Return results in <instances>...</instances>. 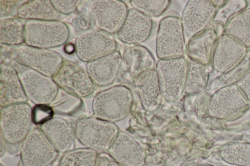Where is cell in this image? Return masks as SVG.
<instances>
[{
  "label": "cell",
  "instance_id": "31",
  "mask_svg": "<svg viewBox=\"0 0 250 166\" xmlns=\"http://www.w3.org/2000/svg\"><path fill=\"white\" fill-rule=\"evenodd\" d=\"M247 5L246 0L228 1L216 12L213 21L225 25L232 17L246 9Z\"/></svg>",
  "mask_w": 250,
  "mask_h": 166
},
{
  "label": "cell",
  "instance_id": "17",
  "mask_svg": "<svg viewBox=\"0 0 250 166\" xmlns=\"http://www.w3.org/2000/svg\"><path fill=\"white\" fill-rule=\"evenodd\" d=\"M39 128L59 153L74 148L76 138L75 129L66 119L53 117Z\"/></svg>",
  "mask_w": 250,
  "mask_h": 166
},
{
  "label": "cell",
  "instance_id": "22",
  "mask_svg": "<svg viewBox=\"0 0 250 166\" xmlns=\"http://www.w3.org/2000/svg\"><path fill=\"white\" fill-rule=\"evenodd\" d=\"M108 152L117 163L126 166H141L144 163V152L134 141L129 140L122 143L116 136Z\"/></svg>",
  "mask_w": 250,
  "mask_h": 166
},
{
  "label": "cell",
  "instance_id": "27",
  "mask_svg": "<svg viewBox=\"0 0 250 166\" xmlns=\"http://www.w3.org/2000/svg\"><path fill=\"white\" fill-rule=\"evenodd\" d=\"M220 156L226 163L236 166H250V143H231L223 146Z\"/></svg>",
  "mask_w": 250,
  "mask_h": 166
},
{
  "label": "cell",
  "instance_id": "32",
  "mask_svg": "<svg viewBox=\"0 0 250 166\" xmlns=\"http://www.w3.org/2000/svg\"><path fill=\"white\" fill-rule=\"evenodd\" d=\"M250 70V51L244 59L233 69L222 74L220 81L225 86L235 84Z\"/></svg>",
  "mask_w": 250,
  "mask_h": 166
},
{
  "label": "cell",
  "instance_id": "33",
  "mask_svg": "<svg viewBox=\"0 0 250 166\" xmlns=\"http://www.w3.org/2000/svg\"><path fill=\"white\" fill-rule=\"evenodd\" d=\"M54 113L52 108L49 105H36L32 109L33 123L41 126L52 119Z\"/></svg>",
  "mask_w": 250,
  "mask_h": 166
},
{
  "label": "cell",
  "instance_id": "11",
  "mask_svg": "<svg viewBox=\"0 0 250 166\" xmlns=\"http://www.w3.org/2000/svg\"><path fill=\"white\" fill-rule=\"evenodd\" d=\"M249 103L236 84H233L223 86L213 94L208 110L210 116L226 119L239 114Z\"/></svg>",
  "mask_w": 250,
  "mask_h": 166
},
{
  "label": "cell",
  "instance_id": "29",
  "mask_svg": "<svg viewBox=\"0 0 250 166\" xmlns=\"http://www.w3.org/2000/svg\"><path fill=\"white\" fill-rule=\"evenodd\" d=\"M208 81V70L206 65L191 60L188 63L185 86L188 93H197L206 86Z\"/></svg>",
  "mask_w": 250,
  "mask_h": 166
},
{
  "label": "cell",
  "instance_id": "12",
  "mask_svg": "<svg viewBox=\"0 0 250 166\" xmlns=\"http://www.w3.org/2000/svg\"><path fill=\"white\" fill-rule=\"evenodd\" d=\"M52 78L59 88L78 97H87L95 90L87 72L71 61H63Z\"/></svg>",
  "mask_w": 250,
  "mask_h": 166
},
{
  "label": "cell",
  "instance_id": "10",
  "mask_svg": "<svg viewBox=\"0 0 250 166\" xmlns=\"http://www.w3.org/2000/svg\"><path fill=\"white\" fill-rule=\"evenodd\" d=\"M28 99L35 105H49L59 92V87L52 77L24 67L18 73Z\"/></svg>",
  "mask_w": 250,
  "mask_h": 166
},
{
  "label": "cell",
  "instance_id": "25",
  "mask_svg": "<svg viewBox=\"0 0 250 166\" xmlns=\"http://www.w3.org/2000/svg\"><path fill=\"white\" fill-rule=\"evenodd\" d=\"M224 33L250 48V7L232 17L225 25Z\"/></svg>",
  "mask_w": 250,
  "mask_h": 166
},
{
  "label": "cell",
  "instance_id": "26",
  "mask_svg": "<svg viewBox=\"0 0 250 166\" xmlns=\"http://www.w3.org/2000/svg\"><path fill=\"white\" fill-rule=\"evenodd\" d=\"M24 25L21 19L9 18L0 21V41L7 45H20L24 41Z\"/></svg>",
  "mask_w": 250,
  "mask_h": 166
},
{
  "label": "cell",
  "instance_id": "6",
  "mask_svg": "<svg viewBox=\"0 0 250 166\" xmlns=\"http://www.w3.org/2000/svg\"><path fill=\"white\" fill-rule=\"evenodd\" d=\"M11 49V56L18 63L51 77L63 61L58 53L47 49L20 45Z\"/></svg>",
  "mask_w": 250,
  "mask_h": 166
},
{
  "label": "cell",
  "instance_id": "3",
  "mask_svg": "<svg viewBox=\"0 0 250 166\" xmlns=\"http://www.w3.org/2000/svg\"><path fill=\"white\" fill-rule=\"evenodd\" d=\"M67 26L53 20H27L24 25V42L34 47L47 49L65 43L69 37Z\"/></svg>",
  "mask_w": 250,
  "mask_h": 166
},
{
  "label": "cell",
  "instance_id": "5",
  "mask_svg": "<svg viewBox=\"0 0 250 166\" xmlns=\"http://www.w3.org/2000/svg\"><path fill=\"white\" fill-rule=\"evenodd\" d=\"M188 63L183 56L161 59L156 64L161 93L169 102L176 100L186 84Z\"/></svg>",
  "mask_w": 250,
  "mask_h": 166
},
{
  "label": "cell",
  "instance_id": "8",
  "mask_svg": "<svg viewBox=\"0 0 250 166\" xmlns=\"http://www.w3.org/2000/svg\"><path fill=\"white\" fill-rule=\"evenodd\" d=\"M182 21L175 16L161 21L157 34L156 50L160 59L181 57L185 52V40Z\"/></svg>",
  "mask_w": 250,
  "mask_h": 166
},
{
  "label": "cell",
  "instance_id": "35",
  "mask_svg": "<svg viewBox=\"0 0 250 166\" xmlns=\"http://www.w3.org/2000/svg\"><path fill=\"white\" fill-rule=\"evenodd\" d=\"M235 84L247 99L250 102V70Z\"/></svg>",
  "mask_w": 250,
  "mask_h": 166
},
{
  "label": "cell",
  "instance_id": "2",
  "mask_svg": "<svg viewBox=\"0 0 250 166\" xmlns=\"http://www.w3.org/2000/svg\"><path fill=\"white\" fill-rule=\"evenodd\" d=\"M74 129L78 141L84 147L97 151L108 150L118 131L112 122L94 116L78 120Z\"/></svg>",
  "mask_w": 250,
  "mask_h": 166
},
{
  "label": "cell",
  "instance_id": "36",
  "mask_svg": "<svg viewBox=\"0 0 250 166\" xmlns=\"http://www.w3.org/2000/svg\"><path fill=\"white\" fill-rule=\"evenodd\" d=\"M116 163L109 154L101 153L98 155L97 166H117Z\"/></svg>",
  "mask_w": 250,
  "mask_h": 166
},
{
  "label": "cell",
  "instance_id": "30",
  "mask_svg": "<svg viewBox=\"0 0 250 166\" xmlns=\"http://www.w3.org/2000/svg\"><path fill=\"white\" fill-rule=\"evenodd\" d=\"M170 1L168 0H132L130 4L133 8L150 17H158L168 8Z\"/></svg>",
  "mask_w": 250,
  "mask_h": 166
},
{
  "label": "cell",
  "instance_id": "4",
  "mask_svg": "<svg viewBox=\"0 0 250 166\" xmlns=\"http://www.w3.org/2000/svg\"><path fill=\"white\" fill-rule=\"evenodd\" d=\"M130 91L123 86H115L99 92L94 98V116L112 122L126 115L131 107Z\"/></svg>",
  "mask_w": 250,
  "mask_h": 166
},
{
  "label": "cell",
  "instance_id": "38",
  "mask_svg": "<svg viewBox=\"0 0 250 166\" xmlns=\"http://www.w3.org/2000/svg\"><path fill=\"white\" fill-rule=\"evenodd\" d=\"M189 166H213L209 165L203 164H194Z\"/></svg>",
  "mask_w": 250,
  "mask_h": 166
},
{
  "label": "cell",
  "instance_id": "37",
  "mask_svg": "<svg viewBox=\"0 0 250 166\" xmlns=\"http://www.w3.org/2000/svg\"><path fill=\"white\" fill-rule=\"evenodd\" d=\"M64 50L66 53L68 54L72 53L75 50V46L72 44H68L65 47Z\"/></svg>",
  "mask_w": 250,
  "mask_h": 166
},
{
  "label": "cell",
  "instance_id": "20",
  "mask_svg": "<svg viewBox=\"0 0 250 166\" xmlns=\"http://www.w3.org/2000/svg\"><path fill=\"white\" fill-rule=\"evenodd\" d=\"M27 99L15 68L8 64L1 65L0 74V107L26 102Z\"/></svg>",
  "mask_w": 250,
  "mask_h": 166
},
{
  "label": "cell",
  "instance_id": "39",
  "mask_svg": "<svg viewBox=\"0 0 250 166\" xmlns=\"http://www.w3.org/2000/svg\"><path fill=\"white\" fill-rule=\"evenodd\" d=\"M0 166H4L2 164H0Z\"/></svg>",
  "mask_w": 250,
  "mask_h": 166
},
{
  "label": "cell",
  "instance_id": "16",
  "mask_svg": "<svg viewBox=\"0 0 250 166\" xmlns=\"http://www.w3.org/2000/svg\"><path fill=\"white\" fill-rule=\"evenodd\" d=\"M152 28L150 17L133 8L128 11L117 36L124 43L137 45L147 40Z\"/></svg>",
  "mask_w": 250,
  "mask_h": 166
},
{
  "label": "cell",
  "instance_id": "28",
  "mask_svg": "<svg viewBox=\"0 0 250 166\" xmlns=\"http://www.w3.org/2000/svg\"><path fill=\"white\" fill-rule=\"evenodd\" d=\"M98 155L89 148H73L62 154L58 166H97Z\"/></svg>",
  "mask_w": 250,
  "mask_h": 166
},
{
  "label": "cell",
  "instance_id": "34",
  "mask_svg": "<svg viewBox=\"0 0 250 166\" xmlns=\"http://www.w3.org/2000/svg\"><path fill=\"white\" fill-rule=\"evenodd\" d=\"M51 2L60 13L66 15L74 12L80 4L81 0H51Z\"/></svg>",
  "mask_w": 250,
  "mask_h": 166
},
{
  "label": "cell",
  "instance_id": "7",
  "mask_svg": "<svg viewBox=\"0 0 250 166\" xmlns=\"http://www.w3.org/2000/svg\"><path fill=\"white\" fill-rule=\"evenodd\" d=\"M21 144L20 156L22 166H49L59 153L40 128L31 129Z\"/></svg>",
  "mask_w": 250,
  "mask_h": 166
},
{
  "label": "cell",
  "instance_id": "23",
  "mask_svg": "<svg viewBox=\"0 0 250 166\" xmlns=\"http://www.w3.org/2000/svg\"><path fill=\"white\" fill-rule=\"evenodd\" d=\"M122 59L126 67L135 77L154 69L155 60L151 53L145 47L135 45L126 48Z\"/></svg>",
  "mask_w": 250,
  "mask_h": 166
},
{
  "label": "cell",
  "instance_id": "40",
  "mask_svg": "<svg viewBox=\"0 0 250 166\" xmlns=\"http://www.w3.org/2000/svg\"></svg>",
  "mask_w": 250,
  "mask_h": 166
},
{
  "label": "cell",
  "instance_id": "14",
  "mask_svg": "<svg viewBox=\"0 0 250 166\" xmlns=\"http://www.w3.org/2000/svg\"><path fill=\"white\" fill-rule=\"evenodd\" d=\"M248 48L241 43L223 33L215 46L211 62L217 72L226 73L236 66L245 57Z\"/></svg>",
  "mask_w": 250,
  "mask_h": 166
},
{
  "label": "cell",
  "instance_id": "19",
  "mask_svg": "<svg viewBox=\"0 0 250 166\" xmlns=\"http://www.w3.org/2000/svg\"><path fill=\"white\" fill-rule=\"evenodd\" d=\"M222 25L215 22L211 27L206 28L193 37L187 48L188 54L192 60L205 65L211 61L215 46L222 35Z\"/></svg>",
  "mask_w": 250,
  "mask_h": 166
},
{
  "label": "cell",
  "instance_id": "13",
  "mask_svg": "<svg viewBox=\"0 0 250 166\" xmlns=\"http://www.w3.org/2000/svg\"><path fill=\"white\" fill-rule=\"evenodd\" d=\"M89 12L97 28L109 34L117 32L128 12L126 4L118 0H94Z\"/></svg>",
  "mask_w": 250,
  "mask_h": 166
},
{
  "label": "cell",
  "instance_id": "24",
  "mask_svg": "<svg viewBox=\"0 0 250 166\" xmlns=\"http://www.w3.org/2000/svg\"><path fill=\"white\" fill-rule=\"evenodd\" d=\"M60 14L49 0L26 1L17 10L19 18L28 20H53Z\"/></svg>",
  "mask_w": 250,
  "mask_h": 166
},
{
  "label": "cell",
  "instance_id": "9",
  "mask_svg": "<svg viewBox=\"0 0 250 166\" xmlns=\"http://www.w3.org/2000/svg\"><path fill=\"white\" fill-rule=\"evenodd\" d=\"M74 46L79 58L88 62L115 51L117 45L110 34L96 28L83 31Z\"/></svg>",
  "mask_w": 250,
  "mask_h": 166
},
{
  "label": "cell",
  "instance_id": "1",
  "mask_svg": "<svg viewBox=\"0 0 250 166\" xmlns=\"http://www.w3.org/2000/svg\"><path fill=\"white\" fill-rule=\"evenodd\" d=\"M32 109L27 103L14 104L1 107V139L6 143H21L31 131Z\"/></svg>",
  "mask_w": 250,
  "mask_h": 166
},
{
  "label": "cell",
  "instance_id": "21",
  "mask_svg": "<svg viewBox=\"0 0 250 166\" xmlns=\"http://www.w3.org/2000/svg\"><path fill=\"white\" fill-rule=\"evenodd\" d=\"M134 84L145 107L155 108L159 103L161 93L156 70L153 69L136 76Z\"/></svg>",
  "mask_w": 250,
  "mask_h": 166
},
{
  "label": "cell",
  "instance_id": "18",
  "mask_svg": "<svg viewBox=\"0 0 250 166\" xmlns=\"http://www.w3.org/2000/svg\"><path fill=\"white\" fill-rule=\"evenodd\" d=\"M123 59L119 52L114 51L86 64V70L94 83L100 87L108 86L116 79Z\"/></svg>",
  "mask_w": 250,
  "mask_h": 166
},
{
  "label": "cell",
  "instance_id": "15",
  "mask_svg": "<svg viewBox=\"0 0 250 166\" xmlns=\"http://www.w3.org/2000/svg\"><path fill=\"white\" fill-rule=\"evenodd\" d=\"M216 8L212 0H189L181 19L184 31L192 37L202 32L213 18Z\"/></svg>",
  "mask_w": 250,
  "mask_h": 166
}]
</instances>
